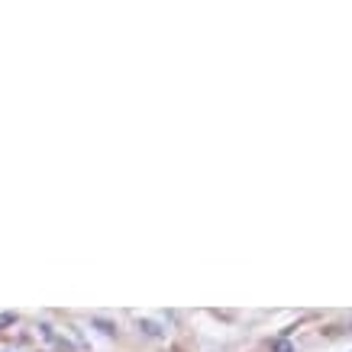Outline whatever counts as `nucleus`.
Segmentation results:
<instances>
[{"label":"nucleus","instance_id":"f257e3e1","mask_svg":"<svg viewBox=\"0 0 352 352\" xmlns=\"http://www.w3.org/2000/svg\"><path fill=\"white\" fill-rule=\"evenodd\" d=\"M39 336H43L52 349H58V352H75V346H72V340L68 336H62V333L55 330L52 323H39Z\"/></svg>","mask_w":352,"mask_h":352},{"label":"nucleus","instance_id":"f03ea898","mask_svg":"<svg viewBox=\"0 0 352 352\" xmlns=\"http://www.w3.org/2000/svg\"><path fill=\"white\" fill-rule=\"evenodd\" d=\"M139 330H146V333H149V336H155V340H159V336H165V330H162L159 323H152V320H142V317H139Z\"/></svg>","mask_w":352,"mask_h":352},{"label":"nucleus","instance_id":"7ed1b4c3","mask_svg":"<svg viewBox=\"0 0 352 352\" xmlns=\"http://www.w3.org/2000/svg\"><path fill=\"white\" fill-rule=\"evenodd\" d=\"M16 320H20V317H16L13 310H7V314H0V330H7V327H13Z\"/></svg>","mask_w":352,"mask_h":352},{"label":"nucleus","instance_id":"20e7f679","mask_svg":"<svg viewBox=\"0 0 352 352\" xmlns=\"http://www.w3.org/2000/svg\"><path fill=\"white\" fill-rule=\"evenodd\" d=\"M94 327H100V333H107V336H113V333H117V327H113V323L100 320V317H94Z\"/></svg>","mask_w":352,"mask_h":352},{"label":"nucleus","instance_id":"39448f33","mask_svg":"<svg viewBox=\"0 0 352 352\" xmlns=\"http://www.w3.org/2000/svg\"><path fill=\"white\" fill-rule=\"evenodd\" d=\"M275 349H278V352H294V349L288 346V342H275Z\"/></svg>","mask_w":352,"mask_h":352}]
</instances>
